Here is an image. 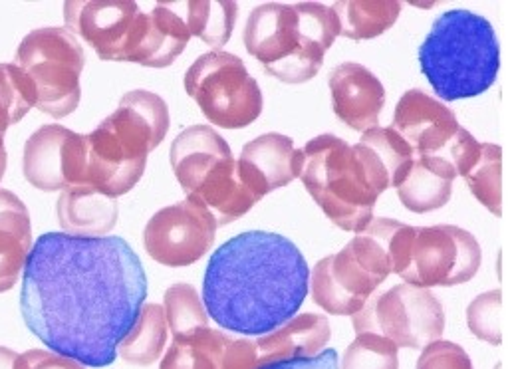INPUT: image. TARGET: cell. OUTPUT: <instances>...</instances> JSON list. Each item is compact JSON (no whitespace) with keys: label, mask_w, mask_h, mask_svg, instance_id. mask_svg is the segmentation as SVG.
<instances>
[{"label":"cell","mask_w":512,"mask_h":369,"mask_svg":"<svg viewBox=\"0 0 512 369\" xmlns=\"http://www.w3.org/2000/svg\"><path fill=\"white\" fill-rule=\"evenodd\" d=\"M147 298V276L122 237H38L22 272L26 328L54 354L108 368Z\"/></svg>","instance_id":"obj_1"},{"label":"cell","mask_w":512,"mask_h":369,"mask_svg":"<svg viewBox=\"0 0 512 369\" xmlns=\"http://www.w3.org/2000/svg\"><path fill=\"white\" fill-rule=\"evenodd\" d=\"M308 290L310 270L298 246L278 233L247 231L209 258L203 306L223 330L264 336L298 314Z\"/></svg>","instance_id":"obj_2"},{"label":"cell","mask_w":512,"mask_h":369,"mask_svg":"<svg viewBox=\"0 0 512 369\" xmlns=\"http://www.w3.org/2000/svg\"><path fill=\"white\" fill-rule=\"evenodd\" d=\"M338 36V16L322 2H264L249 14L245 26L247 52L266 74L292 86L320 72Z\"/></svg>","instance_id":"obj_3"},{"label":"cell","mask_w":512,"mask_h":369,"mask_svg":"<svg viewBox=\"0 0 512 369\" xmlns=\"http://www.w3.org/2000/svg\"><path fill=\"white\" fill-rule=\"evenodd\" d=\"M419 66L445 102L485 94L501 70V44L493 24L471 10L443 12L419 46Z\"/></svg>","instance_id":"obj_4"},{"label":"cell","mask_w":512,"mask_h":369,"mask_svg":"<svg viewBox=\"0 0 512 369\" xmlns=\"http://www.w3.org/2000/svg\"><path fill=\"white\" fill-rule=\"evenodd\" d=\"M165 100L147 90L128 92L116 112L100 123L88 141V185L120 199L143 177L147 155L169 131Z\"/></svg>","instance_id":"obj_5"},{"label":"cell","mask_w":512,"mask_h":369,"mask_svg":"<svg viewBox=\"0 0 512 369\" xmlns=\"http://www.w3.org/2000/svg\"><path fill=\"white\" fill-rule=\"evenodd\" d=\"M169 159L181 189L201 203L219 227L245 217L260 201L243 183L227 139L209 125L183 129L171 143Z\"/></svg>","instance_id":"obj_6"},{"label":"cell","mask_w":512,"mask_h":369,"mask_svg":"<svg viewBox=\"0 0 512 369\" xmlns=\"http://www.w3.org/2000/svg\"><path fill=\"white\" fill-rule=\"evenodd\" d=\"M302 151L300 179L314 203L338 229L362 233L374 219L380 193L372 185L356 145L324 133L310 139Z\"/></svg>","instance_id":"obj_7"},{"label":"cell","mask_w":512,"mask_h":369,"mask_svg":"<svg viewBox=\"0 0 512 369\" xmlns=\"http://www.w3.org/2000/svg\"><path fill=\"white\" fill-rule=\"evenodd\" d=\"M395 219H372L340 252L322 258L310 274L312 300L334 316H354L391 274L399 231Z\"/></svg>","instance_id":"obj_8"},{"label":"cell","mask_w":512,"mask_h":369,"mask_svg":"<svg viewBox=\"0 0 512 369\" xmlns=\"http://www.w3.org/2000/svg\"><path fill=\"white\" fill-rule=\"evenodd\" d=\"M16 66L34 86V108L56 120L76 112L82 100L80 76L86 52L68 28L46 26L26 34L16 50Z\"/></svg>","instance_id":"obj_9"},{"label":"cell","mask_w":512,"mask_h":369,"mask_svg":"<svg viewBox=\"0 0 512 369\" xmlns=\"http://www.w3.org/2000/svg\"><path fill=\"white\" fill-rule=\"evenodd\" d=\"M185 92L223 129H243L262 114V92L245 62L225 50L199 56L185 74Z\"/></svg>","instance_id":"obj_10"},{"label":"cell","mask_w":512,"mask_h":369,"mask_svg":"<svg viewBox=\"0 0 512 369\" xmlns=\"http://www.w3.org/2000/svg\"><path fill=\"white\" fill-rule=\"evenodd\" d=\"M356 334L372 332L391 340L397 348L423 350L445 332V310L431 290L397 284L372 296L352 316Z\"/></svg>","instance_id":"obj_11"},{"label":"cell","mask_w":512,"mask_h":369,"mask_svg":"<svg viewBox=\"0 0 512 369\" xmlns=\"http://www.w3.org/2000/svg\"><path fill=\"white\" fill-rule=\"evenodd\" d=\"M481 262V245L469 231L455 225L415 227L397 276L415 288H449L473 280Z\"/></svg>","instance_id":"obj_12"},{"label":"cell","mask_w":512,"mask_h":369,"mask_svg":"<svg viewBox=\"0 0 512 369\" xmlns=\"http://www.w3.org/2000/svg\"><path fill=\"white\" fill-rule=\"evenodd\" d=\"M66 28L90 44L100 60L139 64L149 32V14L133 0L64 2Z\"/></svg>","instance_id":"obj_13"},{"label":"cell","mask_w":512,"mask_h":369,"mask_svg":"<svg viewBox=\"0 0 512 369\" xmlns=\"http://www.w3.org/2000/svg\"><path fill=\"white\" fill-rule=\"evenodd\" d=\"M215 217L195 199L187 197L157 211L143 229L147 254L165 266L181 268L201 260L217 237Z\"/></svg>","instance_id":"obj_14"},{"label":"cell","mask_w":512,"mask_h":369,"mask_svg":"<svg viewBox=\"0 0 512 369\" xmlns=\"http://www.w3.org/2000/svg\"><path fill=\"white\" fill-rule=\"evenodd\" d=\"M22 171L40 191H64L88 185V141L64 125L38 127L24 145Z\"/></svg>","instance_id":"obj_15"},{"label":"cell","mask_w":512,"mask_h":369,"mask_svg":"<svg viewBox=\"0 0 512 369\" xmlns=\"http://www.w3.org/2000/svg\"><path fill=\"white\" fill-rule=\"evenodd\" d=\"M389 127L409 143L415 157H427L441 155L461 125L443 102L413 88L397 102Z\"/></svg>","instance_id":"obj_16"},{"label":"cell","mask_w":512,"mask_h":369,"mask_svg":"<svg viewBox=\"0 0 512 369\" xmlns=\"http://www.w3.org/2000/svg\"><path fill=\"white\" fill-rule=\"evenodd\" d=\"M243 183L262 201L268 193L300 179L304 151L282 133H264L249 141L237 161Z\"/></svg>","instance_id":"obj_17"},{"label":"cell","mask_w":512,"mask_h":369,"mask_svg":"<svg viewBox=\"0 0 512 369\" xmlns=\"http://www.w3.org/2000/svg\"><path fill=\"white\" fill-rule=\"evenodd\" d=\"M455 173L465 179L475 199L493 215H503V149L497 143H481L471 131L459 127L447 149Z\"/></svg>","instance_id":"obj_18"},{"label":"cell","mask_w":512,"mask_h":369,"mask_svg":"<svg viewBox=\"0 0 512 369\" xmlns=\"http://www.w3.org/2000/svg\"><path fill=\"white\" fill-rule=\"evenodd\" d=\"M328 86L334 114L348 127L360 133L378 127L384 112L385 88L374 72L362 64L344 62L330 72Z\"/></svg>","instance_id":"obj_19"},{"label":"cell","mask_w":512,"mask_h":369,"mask_svg":"<svg viewBox=\"0 0 512 369\" xmlns=\"http://www.w3.org/2000/svg\"><path fill=\"white\" fill-rule=\"evenodd\" d=\"M330 338L332 328L326 316L310 312L294 316L274 332H268L255 340L258 352L256 369L278 362L316 358L324 352Z\"/></svg>","instance_id":"obj_20"},{"label":"cell","mask_w":512,"mask_h":369,"mask_svg":"<svg viewBox=\"0 0 512 369\" xmlns=\"http://www.w3.org/2000/svg\"><path fill=\"white\" fill-rule=\"evenodd\" d=\"M62 233L74 237H108L120 219L118 199L92 185L64 189L56 203Z\"/></svg>","instance_id":"obj_21"},{"label":"cell","mask_w":512,"mask_h":369,"mask_svg":"<svg viewBox=\"0 0 512 369\" xmlns=\"http://www.w3.org/2000/svg\"><path fill=\"white\" fill-rule=\"evenodd\" d=\"M356 149L364 161L372 185L382 195L391 187H399L407 177L415 153L409 143L391 127H374L362 133Z\"/></svg>","instance_id":"obj_22"},{"label":"cell","mask_w":512,"mask_h":369,"mask_svg":"<svg viewBox=\"0 0 512 369\" xmlns=\"http://www.w3.org/2000/svg\"><path fill=\"white\" fill-rule=\"evenodd\" d=\"M455 177V167L443 155L415 157L407 177L397 187L399 201L417 215L437 211L451 201Z\"/></svg>","instance_id":"obj_23"},{"label":"cell","mask_w":512,"mask_h":369,"mask_svg":"<svg viewBox=\"0 0 512 369\" xmlns=\"http://www.w3.org/2000/svg\"><path fill=\"white\" fill-rule=\"evenodd\" d=\"M30 250V213L12 191L0 189V294L16 284Z\"/></svg>","instance_id":"obj_24"},{"label":"cell","mask_w":512,"mask_h":369,"mask_svg":"<svg viewBox=\"0 0 512 369\" xmlns=\"http://www.w3.org/2000/svg\"><path fill=\"white\" fill-rule=\"evenodd\" d=\"M175 14L185 24L189 36L201 38L205 44L219 50L231 40L239 16L237 2H169Z\"/></svg>","instance_id":"obj_25"},{"label":"cell","mask_w":512,"mask_h":369,"mask_svg":"<svg viewBox=\"0 0 512 369\" xmlns=\"http://www.w3.org/2000/svg\"><path fill=\"white\" fill-rule=\"evenodd\" d=\"M397 0H348L334 2L332 10L340 22V34L350 40H372L389 30L401 14Z\"/></svg>","instance_id":"obj_26"},{"label":"cell","mask_w":512,"mask_h":369,"mask_svg":"<svg viewBox=\"0 0 512 369\" xmlns=\"http://www.w3.org/2000/svg\"><path fill=\"white\" fill-rule=\"evenodd\" d=\"M167 334L163 306L143 304L137 320L118 346V356L133 366H151L163 356Z\"/></svg>","instance_id":"obj_27"},{"label":"cell","mask_w":512,"mask_h":369,"mask_svg":"<svg viewBox=\"0 0 512 369\" xmlns=\"http://www.w3.org/2000/svg\"><path fill=\"white\" fill-rule=\"evenodd\" d=\"M223 332L201 328L191 336L173 338L169 350L163 354L159 369H219L217 350Z\"/></svg>","instance_id":"obj_28"},{"label":"cell","mask_w":512,"mask_h":369,"mask_svg":"<svg viewBox=\"0 0 512 369\" xmlns=\"http://www.w3.org/2000/svg\"><path fill=\"white\" fill-rule=\"evenodd\" d=\"M163 312L173 338L191 336L193 332L209 326V316L197 290L185 282L167 288L163 298Z\"/></svg>","instance_id":"obj_29"},{"label":"cell","mask_w":512,"mask_h":369,"mask_svg":"<svg viewBox=\"0 0 512 369\" xmlns=\"http://www.w3.org/2000/svg\"><path fill=\"white\" fill-rule=\"evenodd\" d=\"M36 106L30 78L16 64H0V133L20 122Z\"/></svg>","instance_id":"obj_30"},{"label":"cell","mask_w":512,"mask_h":369,"mask_svg":"<svg viewBox=\"0 0 512 369\" xmlns=\"http://www.w3.org/2000/svg\"><path fill=\"white\" fill-rule=\"evenodd\" d=\"M340 369H399V348L384 336L362 332L348 346Z\"/></svg>","instance_id":"obj_31"},{"label":"cell","mask_w":512,"mask_h":369,"mask_svg":"<svg viewBox=\"0 0 512 369\" xmlns=\"http://www.w3.org/2000/svg\"><path fill=\"white\" fill-rule=\"evenodd\" d=\"M501 310H503V292L489 290L477 296L467 308L469 330L483 342L491 346H501Z\"/></svg>","instance_id":"obj_32"},{"label":"cell","mask_w":512,"mask_h":369,"mask_svg":"<svg viewBox=\"0 0 512 369\" xmlns=\"http://www.w3.org/2000/svg\"><path fill=\"white\" fill-rule=\"evenodd\" d=\"M415 369H475V366L459 344L435 340L421 350Z\"/></svg>","instance_id":"obj_33"},{"label":"cell","mask_w":512,"mask_h":369,"mask_svg":"<svg viewBox=\"0 0 512 369\" xmlns=\"http://www.w3.org/2000/svg\"><path fill=\"white\" fill-rule=\"evenodd\" d=\"M219 369H256L258 352L255 340H235L231 336H223L217 352Z\"/></svg>","instance_id":"obj_34"},{"label":"cell","mask_w":512,"mask_h":369,"mask_svg":"<svg viewBox=\"0 0 512 369\" xmlns=\"http://www.w3.org/2000/svg\"><path fill=\"white\" fill-rule=\"evenodd\" d=\"M16 369H86V366L50 350H28L18 356Z\"/></svg>","instance_id":"obj_35"},{"label":"cell","mask_w":512,"mask_h":369,"mask_svg":"<svg viewBox=\"0 0 512 369\" xmlns=\"http://www.w3.org/2000/svg\"><path fill=\"white\" fill-rule=\"evenodd\" d=\"M260 369H340V360L336 350H324L316 358H304V360H290V362H278Z\"/></svg>","instance_id":"obj_36"},{"label":"cell","mask_w":512,"mask_h":369,"mask_svg":"<svg viewBox=\"0 0 512 369\" xmlns=\"http://www.w3.org/2000/svg\"><path fill=\"white\" fill-rule=\"evenodd\" d=\"M18 356H20V354L12 352L10 348H2V346H0V369H16Z\"/></svg>","instance_id":"obj_37"},{"label":"cell","mask_w":512,"mask_h":369,"mask_svg":"<svg viewBox=\"0 0 512 369\" xmlns=\"http://www.w3.org/2000/svg\"><path fill=\"white\" fill-rule=\"evenodd\" d=\"M6 163H8V155H6V147H4V133H0V181L6 173Z\"/></svg>","instance_id":"obj_38"}]
</instances>
